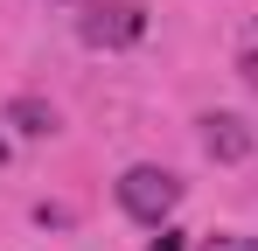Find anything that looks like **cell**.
Listing matches in <instances>:
<instances>
[{
    "mask_svg": "<svg viewBox=\"0 0 258 251\" xmlns=\"http://www.w3.org/2000/svg\"><path fill=\"white\" fill-rule=\"evenodd\" d=\"M77 35L91 49H133V42L147 35V7L140 0H91L84 14H77Z\"/></svg>",
    "mask_w": 258,
    "mask_h": 251,
    "instance_id": "6da1fadb",
    "label": "cell"
},
{
    "mask_svg": "<svg viewBox=\"0 0 258 251\" xmlns=\"http://www.w3.org/2000/svg\"><path fill=\"white\" fill-rule=\"evenodd\" d=\"M174 203H181V181H174L168 167H126V174H119V209L140 216V223L174 216Z\"/></svg>",
    "mask_w": 258,
    "mask_h": 251,
    "instance_id": "7a4b0ae2",
    "label": "cell"
},
{
    "mask_svg": "<svg viewBox=\"0 0 258 251\" xmlns=\"http://www.w3.org/2000/svg\"><path fill=\"white\" fill-rule=\"evenodd\" d=\"M203 147H210V161H244L251 154V133H244V119H230V112H210L203 119Z\"/></svg>",
    "mask_w": 258,
    "mask_h": 251,
    "instance_id": "3957f363",
    "label": "cell"
},
{
    "mask_svg": "<svg viewBox=\"0 0 258 251\" xmlns=\"http://www.w3.org/2000/svg\"><path fill=\"white\" fill-rule=\"evenodd\" d=\"M7 119L21 126L28 140H42V133H56V112H49L42 98H14V105H7Z\"/></svg>",
    "mask_w": 258,
    "mask_h": 251,
    "instance_id": "277c9868",
    "label": "cell"
},
{
    "mask_svg": "<svg viewBox=\"0 0 258 251\" xmlns=\"http://www.w3.org/2000/svg\"><path fill=\"white\" fill-rule=\"evenodd\" d=\"M203 251H258V237H237V230H223V237H210Z\"/></svg>",
    "mask_w": 258,
    "mask_h": 251,
    "instance_id": "5b68a950",
    "label": "cell"
},
{
    "mask_svg": "<svg viewBox=\"0 0 258 251\" xmlns=\"http://www.w3.org/2000/svg\"><path fill=\"white\" fill-rule=\"evenodd\" d=\"M147 251H181V230H161V237H154Z\"/></svg>",
    "mask_w": 258,
    "mask_h": 251,
    "instance_id": "8992f818",
    "label": "cell"
},
{
    "mask_svg": "<svg viewBox=\"0 0 258 251\" xmlns=\"http://www.w3.org/2000/svg\"><path fill=\"white\" fill-rule=\"evenodd\" d=\"M244 77H251V84H258V49H251V56H244Z\"/></svg>",
    "mask_w": 258,
    "mask_h": 251,
    "instance_id": "52a82bcc",
    "label": "cell"
}]
</instances>
